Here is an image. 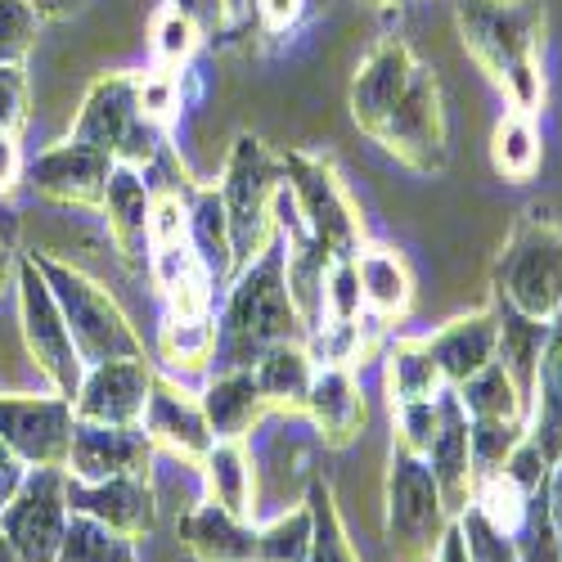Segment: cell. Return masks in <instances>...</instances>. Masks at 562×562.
Listing matches in <instances>:
<instances>
[{"mask_svg":"<svg viewBox=\"0 0 562 562\" xmlns=\"http://www.w3.org/2000/svg\"><path fill=\"white\" fill-rule=\"evenodd\" d=\"M454 27L508 109L536 117L544 109V0H454Z\"/></svg>","mask_w":562,"mask_h":562,"instance_id":"cell-1","label":"cell"},{"mask_svg":"<svg viewBox=\"0 0 562 562\" xmlns=\"http://www.w3.org/2000/svg\"><path fill=\"white\" fill-rule=\"evenodd\" d=\"M284 342H306V324L289 297L284 244L270 239L239 274L229 279L225 306L216 315V369H252L266 351Z\"/></svg>","mask_w":562,"mask_h":562,"instance_id":"cell-2","label":"cell"},{"mask_svg":"<svg viewBox=\"0 0 562 562\" xmlns=\"http://www.w3.org/2000/svg\"><path fill=\"white\" fill-rule=\"evenodd\" d=\"M36 270L45 274L50 284L64 319H68V334L81 351L86 364H100V360H139L145 356V342H139L135 324L126 319V311L117 306V297L95 284L86 270L59 261V257H45V252H32Z\"/></svg>","mask_w":562,"mask_h":562,"instance_id":"cell-3","label":"cell"},{"mask_svg":"<svg viewBox=\"0 0 562 562\" xmlns=\"http://www.w3.org/2000/svg\"><path fill=\"white\" fill-rule=\"evenodd\" d=\"M284 158L270 154L261 135L244 131L229 145L225 176H221V203L229 216V239L239 266H248L270 239H274V194L284 190Z\"/></svg>","mask_w":562,"mask_h":562,"instance_id":"cell-4","label":"cell"},{"mask_svg":"<svg viewBox=\"0 0 562 562\" xmlns=\"http://www.w3.org/2000/svg\"><path fill=\"white\" fill-rule=\"evenodd\" d=\"M495 297L531 319H553L562 311V229L531 212L513 225L504 252L495 257Z\"/></svg>","mask_w":562,"mask_h":562,"instance_id":"cell-5","label":"cell"},{"mask_svg":"<svg viewBox=\"0 0 562 562\" xmlns=\"http://www.w3.org/2000/svg\"><path fill=\"white\" fill-rule=\"evenodd\" d=\"M450 508L424 454L392 441L387 459V544L401 562H432L450 531Z\"/></svg>","mask_w":562,"mask_h":562,"instance_id":"cell-6","label":"cell"},{"mask_svg":"<svg viewBox=\"0 0 562 562\" xmlns=\"http://www.w3.org/2000/svg\"><path fill=\"white\" fill-rule=\"evenodd\" d=\"M284 176H289V190L302 207L311 239L334 261L356 257L364 248V216H360V203L347 190V180L338 176L334 158L293 149V154H284Z\"/></svg>","mask_w":562,"mask_h":562,"instance_id":"cell-7","label":"cell"},{"mask_svg":"<svg viewBox=\"0 0 562 562\" xmlns=\"http://www.w3.org/2000/svg\"><path fill=\"white\" fill-rule=\"evenodd\" d=\"M14 289H19V329H23V347L32 356V364L45 373L59 396H77L81 387V373H86V360L68 334V319L45 284V274L36 270L32 252H19L14 257Z\"/></svg>","mask_w":562,"mask_h":562,"instance_id":"cell-8","label":"cell"},{"mask_svg":"<svg viewBox=\"0 0 562 562\" xmlns=\"http://www.w3.org/2000/svg\"><path fill=\"white\" fill-rule=\"evenodd\" d=\"M373 145H383L396 162H405L409 171H441L450 158V135H446V104H441V81L437 72L418 59L405 95L396 100V109L387 113V122L373 135Z\"/></svg>","mask_w":562,"mask_h":562,"instance_id":"cell-9","label":"cell"},{"mask_svg":"<svg viewBox=\"0 0 562 562\" xmlns=\"http://www.w3.org/2000/svg\"><path fill=\"white\" fill-rule=\"evenodd\" d=\"M68 473L64 468H27L10 508L0 513V531L14 540L27 562H59L68 531Z\"/></svg>","mask_w":562,"mask_h":562,"instance_id":"cell-10","label":"cell"},{"mask_svg":"<svg viewBox=\"0 0 562 562\" xmlns=\"http://www.w3.org/2000/svg\"><path fill=\"white\" fill-rule=\"evenodd\" d=\"M72 428H77L72 401L59 392H50V396H23V392L0 396V441H5L27 468H68Z\"/></svg>","mask_w":562,"mask_h":562,"instance_id":"cell-11","label":"cell"},{"mask_svg":"<svg viewBox=\"0 0 562 562\" xmlns=\"http://www.w3.org/2000/svg\"><path fill=\"white\" fill-rule=\"evenodd\" d=\"M154 364L139 360H100L86 364L81 387L72 396L77 424H113V428H135L145 418L149 392H154Z\"/></svg>","mask_w":562,"mask_h":562,"instance_id":"cell-12","label":"cell"},{"mask_svg":"<svg viewBox=\"0 0 562 562\" xmlns=\"http://www.w3.org/2000/svg\"><path fill=\"white\" fill-rule=\"evenodd\" d=\"M113 158L95 145H81V139H64V145H50L41 149L32 162H27V184L50 199V203H64V207H100L104 203V184L113 176Z\"/></svg>","mask_w":562,"mask_h":562,"instance_id":"cell-13","label":"cell"},{"mask_svg":"<svg viewBox=\"0 0 562 562\" xmlns=\"http://www.w3.org/2000/svg\"><path fill=\"white\" fill-rule=\"evenodd\" d=\"M139 428L154 441V450H167L171 459L190 463V468H199L212 450V428L203 418L199 392H190L180 379H171V373H154V392H149Z\"/></svg>","mask_w":562,"mask_h":562,"instance_id":"cell-14","label":"cell"},{"mask_svg":"<svg viewBox=\"0 0 562 562\" xmlns=\"http://www.w3.org/2000/svg\"><path fill=\"white\" fill-rule=\"evenodd\" d=\"M418 68V55L409 50V41L401 36H383L373 50L360 59L356 77H351V122L373 139L379 126L387 122V113L396 109V100L405 95V86Z\"/></svg>","mask_w":562,"mask_h":562,"instance_id":"cell-15","label":"cell"},{"mask_svg":"<svg viewBox=\"0 0 562 562\" xmlns=\"http://www.w3.org/2000/svg\"><path fill=\"white\" fill-rule=\"evenodd\" d=\"M139 122H145V109H139V72H104L86 90L77 122H72V139L104 149L117 162Z\"/></svg>","mask_w":562,"mask_h":562,"instance_id":"cell-16","label":"cell"},{"mask_svg":"<svg viewBox=\"0 0 562 562\" xmlns=\"http://www.w3.org/2000/svg\"><path fill=\"white\" fill-rule=\"evenodd\" d=\"M154 468V441L145 428H113V424H77L72 450L64 473L77 482H109L126 473H149Z\"/></svg>","mask_w":562,"mask_h":562,"instance_id":"cell-17","label":"cell"},{"mask_svg":"<svg viewBox=\"0 0 562 562\" xmlns=\"http://www.w3.org/2000/svg\"><path fill=\"white\" fill-rule=\"evenodd\" d=\"M68 508L86 513V518H95L131 540L149 536L158 522V499H154L149 473H126V477H109V482L68 477Z\"/></svg>","mask_w":562,"mask_h":562,"instance_id":"cell-18","label":"cell"},{"mask_svg":"<svg viewBox=\"0 0 562 562\" xmlns=\"http://www.w3.org/2000/svg\"><path fill=\"white\" fill-rule=\"evenodd\" d=\"M302 414L311 418L315 437L329 450L351 446L364 432V414H369L356 369L351 364H315V379H311Z\"/></svg>","mask_w":562,"mask_h":562,"instance_id":"cell-19","label":"cell"},{"mask_svg":"<svg viewBox=\"0 0 562 562\" xmlns=\"http://www.w3.org/2000/svg\"><path fill=\"white\" fill-rule=\"evenodd\" d=\"M109 234L117 244V257L126 270H149V212H154V190L145 171L135 167H113L104 184V203H100Z\"/></svg>","mask_w":562,"mask_h":562,"instance_id":"cell-20","label":"cell"},{"mask_svg":"<svg viewBox=\"0 0 562 562\" xmlns=\"http://www.w3.org/2000/svg\"><path fill=\"white\" fill-rule=\"evenodd\" d=\"M428 468L441 486V499L450 508V518L473 504V491H477V468H473V450H468V414L459 405V396L446 387L441 392V428L428 446Z\"/></svg>","mask_w":562,"mask_h":562,"instance_id":"cell-21","label":"cell"},{"mask_svg":"<svg viewBox=\"0 0 562 562\" xmlns=\"http://www.w3.org/2000/svg\"><path fill=\"white\" fill-rule=\"evenodd\" d=\"M149 279H154L158 297L167 302V315H207L216 302V284L203 270L190 234L149 248Z\"/></svg>","mask_w":562,"mask_h":562,"instance_id":"cell-22","label":"cell"},{"mask_svg":"<svg viewBox=\"0 0 562 562\" xmlns=\"http://www.w3.org/2000/svg\"><path fill=\"white\" fill-rule=\"evenodd\" d=\"M495 338H499L495 311L482 306V311H468V315L441 324L437 334L424 338V347H428V356L437 360L441 383H446V387H459V383L473 379L477 369H486V364L495 360Z\"/></svg>","mask_w":562,"mask_h":562,"instance_id":"cell-23","label":"cell"},{"mask_svg":"<svg viewBox=\"0 0 562 562\" xmlns=\"http://www.w3.org/2000/svg\"><path fill=\"white\" fill-rule=\"evenodd\" d=\"M199 405H203V418L212 428V441H244L261 418L270 414L252 369H216L203 379V392H199Z\"/></svg>","mask_w":562,"mask_h":562,"instance_id":"cell-24","label":"cell"},{"mask_svg":"<svg viewBox=\"0 0 562 562\" xmlns=\"http://www.w3.org/2000/svg\"><path fill=\"white\" fill-rule=\"evenodd\" d=\"M180 544L194 562H257V527L252 518H239L212 499L184 508L180 518Z\"/></svg>","mask_w":562,"mask_h":562,"instance_id":"cell-25","label":"cell"},{"mask_svg":"<svg viewBox=\"0 0 562 562\" xmlns=\"http://www.w3.org/2000/svg\"><path fill=\"white\" fill-rule=\"evenodd\" d=\"M356 274H360V297H364V315L373 319H405L409 302H414V274L405 266V257L387 244H364L356 252Z\"/></svg>","mask_w":562,"mask_h":562,"instance_id":"cell-26","label":"cell"},{"mask_svg":"<svg viewBox=\"0 0 562 562\" xmlns=\"http://www.w3.org/2000/svg\"><path fill=\"white\" fill-rule=\"evenodd\" d=\"M527 437L553 463L562 459V311L549 319V338H544V351H540V364H536Z\"/></svg>","mask_w":562,"mask_h":562,"instance_id":"cell-27","label":"cell"},{"mask_svg":"<svg viewBox=\"0 0 562 562\" xmlns=\"http://www.w3.org/2000/svg\"><path fill=\"white\" fill-rule=\"evenodd\" d=\"M184 203H190V244H194L203 270L212 274L216 289H229V279L239 274V257H234L229 216H225L221 190H216V184H199V190Z\"/></svg>","mask_w":562,"mask_h":562,"instance_id":"cell-28","label":"cell"},{"mask_svg":"<svg viewBox=\"0 0 562 562\" xmlns=\"http://www.w3.org/2000/svg\"><path fill=\"white\" fill-rule=\"evenodd\" d=\"M199 473L212 504L239 513V518H257V463L244 441H212Z\"/></svg>","mask_w":562,"mask_h":562,"instance_id":"cell-29","label":"cell"},{"mask_svg":"<svg viewBox=\"0 0 562 562\" xmlns=\"http://www.w3.org/2000/svg\"><path fill=\"white\" fill-rule=\"evenodd\" d=\"M158 360L171 379H207L216 360V311L207 315H167L158 329Z\"/></svg>","mask_w":562,"mask_h":562,"instance_id":"cell-30","label":"cell"},{"mask_svg":"<svg viewBox=\"0 0 562 562\" xmlns=\"http://www.w3.org/2000/svg\"><path fill=\"white\" fill-rule=\"evenodd\" d=\"M495 360L504 364V373L513 383L522 387L527 405H531V383H536V364H540V351H544V338H549V324L544 319H531L522 315L518 306H508L504 297H495Z\"/></svg>","mask_w":562,"mask_h":562,"instance_id":"cell-31","label":"cell"},{"mask_svg":"<svg viewBox=\"0 0 562 562\" xmlns=\"http://www.w3.org/2000/svg\"><path fill=\"white\" fill-rule=\"evenodd\" d=\"M252 379H257L270 414H302L311 379H315V360H311L306 342H284L252 364Z\"/></svg>","mask_w":562,"mask_h":562,"instance_id":"cell-32","label":"cell"},{"mask_svg":"<svg viewBox=\"0 0 562 562\" xmlns=\"http://www.w3.org/2000/svg\"><path fill=\"white\" fill-rule=\"evenodd\" d=\"M441 392H446V383H441L437 360L428 356L424 338H396L387 347V401L405 405V401H428Z\"/></svg>","mask_w":562,"mask_h":562,"instance_id":"cell-33","label":"cell"},{"mask_svg":"<svg viewBox=\"0 0 562 562\" xmlns=\"http://www.w3.org/2000/svg\"><path fill=\"white\" fill-rule=\"evenodd\" d=\"M302 504L311 508V558L306 562H360V553H356V544L347 536V522L338 513L334 486L324 477H311Z\"/></svg>","mask_w":562,"mask_h":562,"instance_id":"cell-34","label":"cell"},{"mask_svg":"<svg viewBox=\"0 0 562 562\" xmlns=\"http://www.w3.org/2000/svg\"><path fill=\"white\" fill-rule=\"evenodd\" d=\"M450 392L459 396V405H463L468 418H527L531 414L522 387L508 379L499 360H491L486 369H477L473 379L450 387Z\"/></svg>","mask_w":562,"mask_h":562,"instance_id":"cell-35","label":"cell"},{"mask_svg":"<svg viewBox=\"0 0 562 562\" xmlns=\"http://www.w3.org/2000/svg\"><path fill=\"white\" fill-rule=\"evenodd\" d=\"M491 162L504 180H531L540 167V126L531 113L508 109L491 135Z\"/></svg>","mask_w":562,"mask_h":562,"instance_id":"cell-36","label":"cell"},{"mask_svg":"<svg viewBox=\"0 0 562 562\" xmlns=\"http://www.w3.org/2000/svg\"><path fill=\"white\" fill-rule=\"evenodd\" d=\"M59 562H139L135 553V540L86 518V513H72L68 518V531H64V549H59Z\"/></svg>","mask_w":562,"mask_h":562,"instance_id":"cell-37","label":"cell"},{"mask_svg":"<svg viewBox=\"0 0 562 562\" xmlns=\"http://www.w3.org/2000/svg\"><path fill=\"white\" fill-rule=\"evenodd\" d=\"M311 558V508H279L266 527H257V562H306Z\"/></svg>","mask_w":562,"mask_h":562,"instance_id":"cell-38","label":"cell"},{"mask_svg":"<svg viewBox=\"0 0 562 562\" xmlns=\"http://www.w3.org/2000/svg\"><path fill=\"white\" fill-rule=\"evenodd\" d=\"M522 437H527V418H468V450H473L477 482L499 473Z\"/></svg>","mask_w":562,"mask_h":562,"instance_id":"cell-39","label":"cell"},{"mask_svg":"<svg viewBox=\"0 0 562 562\" xmlns=\"http://www.w3.org/2000/svg\"><path fill=\"white\" fill-rule=\"evenodd\" d=\"M459 536H463V549H468V562H522L518 558V536L495 527L477 504H468L459 518H454Z\"/></svg>","mask_w":562,"mask_h":562,"instance_id":"cell-40","label":"cell"},{"mask_svg":"<svg viewBox=\"0 0 562 562\" xmlns=\"http://www.w3.org/2000/svg\"><path fill=\"white\" fill-rule=\"evenodd\" d=\"M199 41H203V32L190 19H184V14H176L171 5L154 19V59H158L162 72H180L184 64L194 59Z\"/></svg>","mask_w":562,"mask_h":562,"instance_id":"cell-41","label":"cell"},{"mask_svg":"<svg viewBox=\"0 0 562 562\" xmlns=\"http://www.w3.org/2000/svg\"><path fill=\"white\" fill-rule=\"evenodd\" d=\"M544 486H549V482H544ZM513 536H518V558H522V562H562V540H558V531H553L544 491H536V495L527 499V518H522V527L513 531Z\"/></svg>","mask_w":562,"mask_h":562,"instance_id":"cell-42","label":"cell"},{"mask_svg":"<svg viewBox=\"0 0 562 562\" xmlns=\"http://www.w3.org/2000/svg\"><path fill=\"white\" fill-rule=\"evenodd\" d=\"M41 14L27 0H0V64H27L41 36Z\"/></svg>","mask_w":562,"mask_h":562,"instance_id":"cell-43","label":"cell"},{"mask_svg":"<svg viewBox=\"0 0 562 562\" xmlns=\"http://www.w3.org/2000/svg\"><path fill=\"white\" fill-rule=\"evenodd\" d=\"M324 319H329V324H356V319H364L356 257H342V261L329 266V279H324Z\"/></svg>","mask_w":562,"mask_h":562,"instance_id":"cell-44","label":"cell"},{"mask_svg":"<svg viewBox=\"0 0 562 562\" xmlns=\"http://www.w3.org/2000/svg\"><path fill=\"white\" fill-rule=\"evenodd\" d=\"M527 499H531V495H522L518 486H513L508 477H499V473L482 477L477 491H473V504L486 513L495 527H504V531H518V527H522V518H527Z\"/></svg>","mask_w":562,"mask_h":562,"instance_id":"cell-45","label":"cell"},{"mask_svg":"<svg viewBox=\"0 0 562 562\" xmlns=\"http://www.w3.org/2000/svg\"><path fill=\"white\" fill-rule=\"evenodd\" d=\"M392 418H396V441L409 446L414 454H428V446H432V437L441 428V396L392 405Z\"/></svg>","mask_w":562,"mask_h":562,"instance_id":"cell-46","label":"cell"},{"mask_svg":"<svg viewBox=\"0 0 562 562\" xmlns=\"http://www.w3.org/2000/svg\"><path fill=\"white\" fill-rule=\"evenodd\" d=\"M32 117V81L27 64H0V131L23 135Z\"/></svg>","mask_w":562,"mask_h":562,"instance_id":"cell-47","label":"cell"},{"mask_svg":"<svg viewBox=\"0 0 562 562\" xmlns=\"http://www.w3.org/2000/svg\"><path fill=\"white\" fill-rule=\"evenodd\" d=\"M549 468H553V459H549L531 437H522V441H518V450H513V454L504 459L499 477H508V482L518 486L522 495H536V491H544V482H549Z\"/></svg>","mask_w":562,"mask_h":562,"instance_id":"cell-48","label":"cell"},{"mask_svg":"<svg viewBox=\"0 0 562 562\" xmlns=\"http://www.w3.org/2000/svg\"><path fill=\"white\" fill-rule=\"evenodd\" d=\"M139 109L154 122H167L171 109H180V72H139Z\"/></svg>","mask_w":562,"mask_h":562,"instance_id":"cell-49","label":"cell"},{"mask_svg":"<svg viewBox=\"0 0 562 562\" xmlns=\"http://www.w3.org/2000/svg\"><path fill=\"white\" fill-rule=\"evenodd\" d=\"M167 5H171L176 14L190 19L203 36H221V32L234 23V14H229L225 0H167Z\"/></svg>","mask_w":562,"mask_h":562,"instance_id":"cell-50","label":"cell"},{"mask_svg":"<svg viewBox=\"0 0 562 562\" xmlns=\"http://www.w3.org/2000/svg\"><path fill=\"white\" fill-rule=\"evenodd\" d=\"M306 14V0H257V19H261V32L266 36H284L302 23Z\"/></svg>","mask_w":562,"mask_h":562,"instance_id":"cell-51","label":"cell"},{"mask_svg":"<svg viewBox=\"0 0 562 562\" xmlns=\"http://www.w3.org/2000/svg\"><path fill=\"white\" fill-rule=\"evenodd\" d=\"M23 176H27V158H23L19 135L0 131V199H10L23 184Z\"/></svg>","mask_w":562,"mask_h":562,"instance_id":"cell-52","label":"cell"},{"mask_svg":"<svg viewBox=\"0 0 562 562\" xmlns=\"http://www.w3.org/2000/svg\"><path fill=\"white\" fill-rule=\"evenodd\" d=\"M23 477H27V463L0 441V513L10 508V499L19 495V486H23Z\"/></svg>","mask_w":562,"mask_h":562,"instance_id":"cell-53","label":"cell"},{"mask_svg":"<svg viewBox=\"0 0 562 562\" xmlns=\"http://www.w3.org/2000/svg\"><path fill=\"white\" fill-rule=\"evenodd\" d=\"M544 499H549V518H553V531L562 540V459L549 468V486H544Z\"/></svg>","mask_w":562,"mask_h":562,"instance_id":"cell-54","label":"cell"},{"mask_svg":"<svg viewBox=\"0 0 562 562\" xmlns=\"http://www.w3.org/2000/svg\"><path fill=\"white\" fill-rule=\"evenodd\" d=\"M432 562H468V549H463V536H459V527L450 522V531L441 536V549H437V558Z\"/></svg>","mask_w":562,"mask_h":562,"instance_id":"cell-55","label":"cell"},{"mask_svg":"<svg viewBox=\"0 0 562 562\" xmlns=\"http://www.w3.org/2000/svg\"><path fill=\"white\" fill-rule=\"evenodd\" d=\"M27 5H32L41 19H64V14H72V10H77L72 0H27Z\"/></svg>","mask_w":562,"mask_h":562,"instance_id":"cell-56","label":"cell"},{"mask_svg":"<svg viewBox=\"0 0 562 562\" xmlns=\"http://www.w3.org/2000/svg\"><path fill=\"white\" fill-rule=\"evenodd\" d=\"M0 562H27V558L14 549V540H10L5 531H0Z\"/></svg>","mask_w":562,"mask_h":562,"instance_id":"cell-57","label":"cell"},{"mask_svg":"<svg viewBox=\"0 0 562 562\" xmlns=\"http://www.w3.org/2000/svg\"><path fill=\"white\" fill-rule=\"evenodd\" d=\"M10 261H14V257H10V244L0 239V293H5V274H10Z\"/></svg>","mask_w":562,"mask_h":562,"instance_id":"cell-58","label":"cell"},{"mask_svg":"<svg viewBox=\"0 0 562 562\" xmlns=\"http://www.w3.org/2000/svg\"><path fill=\"white\" fill-rule=\"evenodd\" d=\"M225 5H229V14H239V10L248 5V0H225Z\"/></svg>","mask_w":562,"mask_h":562,"instance_id":"cell-59","label":"cell"},{"mask_svg":"<svg viewBox=\"0 0 562 562\" xmlns=\"http://www.w3.org/2000/svg\"><path fill=\"white\" fill-rule=\"evenodd\" d=\"M369 5H383V10H392V5H401V0H369Z\"/></svg>","mask_w":562,"mask_h":562,"instance_id":"cell-60","label":"cell"},{"mask_svg":"<svg viewBox=\"0 0 562 562\" xmlns=\"http://www.w3.org/2000/svg\"><path fill=\"white\" fill-rule=\"evenodd\" d=\"M72 5H81V0H72Z\"/></svg>","mask_w":562,"mask_h":562,"instance_id":"cell-61","label":"cell"}]
</instances>
